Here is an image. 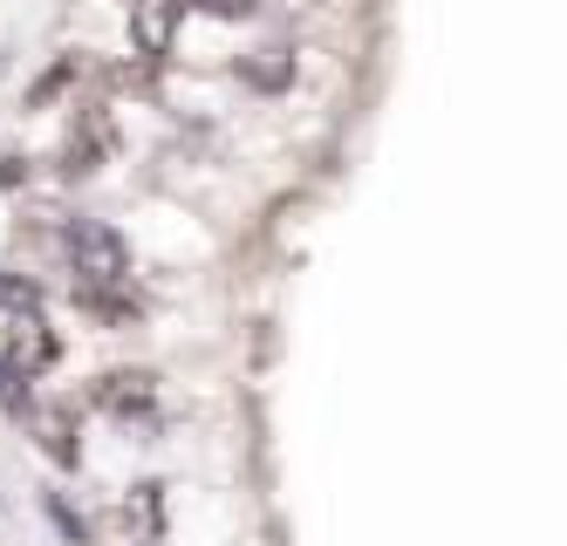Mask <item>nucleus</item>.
<instances>
[{
	"instance_id": "6e6552de",
	"label": "nucleus",
	"mask_w": 567,
	"mask_h": 546,
	"mask_svg": "<svg viewBox=\"0 0 567 546\" xmlns=\"http://www.w3.org/2000/svg\"><path fill=\"white\" fill-rule=\"evenodd\" d=\"M206 14H219V21H247L254 14V0H198Z\"/></svg>"
},
{
	"instance_id": "0eeeda50",
	"label": "nucleus",
	"mask_w": 567,
	"mask_h": 546,
	"mask_svg": "<svg viewBox=\"0 0 567 546\" xmlns=\"http://www.w3.org/2000/svg\"><path fill=\"white\" fill-rule=\"evenodd\" d=\"M21 308H42V287L21 274H0V315H21Z\"/></svg>"
},
{
	"instance_id": "7ed1b4c3",
	"label": "nucleus",
	"mask_w": 567,
	"mask_h": 546,
	"mask_svg": "<svg viewBox=\"0 0 567 546\" xmlns=\"http://www.w3.org/2000/svg\"><path fill=\"white\" fill-rule=\"evenodd\" d=\"M96 403L110 416H151L157 410V383H151L144 369H110L103 383H96Z\"/></svg>"
},
{
	"instance_id": "f257e3e1",
	"label": "nucleus",
	"mask_w": 567,
	"mask_h": 546,
	"mask_svg": "<svg viewBox=\"0 0 567 546\" xmlns=\"http://www.w3.org/2000/svg\"><path fill=\"white\" fill-rule=\"evenodd\" d=\"M62 246H69V267L83 274V287H124L131 280V246L103 219H69Z\"/></svg>"
},
{
	"instance_id": "f03ea898",
	"label": "nucleus",
	"mask_w": 567,
	"mask_h": 546,
	"mask_svg": "<svg viewBox=\"0 0 567 546\" xmlns=\"http://www.w3.org/2000/svg\"><path fill=\"white\" fill-rule=\"evenodd\" d=\"M49 362H55V334H49L42 308L0 315V369H14V375H42Z\"/></svg>"
},
{
	"instance_id": "39448f33",
	"label": "nucleus",
	"mask_w": 567,
	"mask_h": 546,
	"mask_svg": "<svg viewBox=\"0 0 567 546\" xmlns=\"http://www.w3.org/2000/svg\"><path fill=\"white\" fill-rule=\"evenodd\" d=\"M28 424H34V437H42V451L55 457L62 472H75V465H83V437H75V416H69L62 403H49V410H28Z\"/></svg>"
},
{
	"instance_id": "1a4fd4ad",
	"label": "nucleus",
	"mask_w": 567,
	"mask_h": 546,
	"mask_svg": "<svg viewBox=\"0 0 567 546\" xmlns=\"http://www.w3.org/2000/svg\"><path fill=\"white\" fill-rule=\"evenodd\" d=\"M49 513H55V519H62V533H69V539H75V546H83V519H75V513H69V506H62V498H55V506H49Z\"/></svg>"
},
{
	"instance_id": "20e7f679",
	"label": "nucleus",
	"mask_w": 567,
	"mask_h": 546,
	"mask_svg": "<svg viewBox=\"0 0 567 546\" xmlns=\"http://www.w3.org/2000/svg\"><path fill=\"white\" fill-rule=\"evenodd\" d=\"M178 8H185V0H131V41H137L144 55H165L172 49Z\"/></svg>"
},
{
	"instance_id": "423d86ee",
	"label": "nucleus",
	"mask_w": 567,
	"mask_h": 546,
	"mask_svg": "<svg viewBox=\"0 0 567 546\" xmlns=\"http://www.w3.org/2000/svg\"><path fill=\"white\" fill-rule=\"evenodd\" d=\"M103 151H110V116H103V110H90V116H83V131H75V137L62 144V172H69V178L96 172Z\"/></svg>"
}]
</instances>
